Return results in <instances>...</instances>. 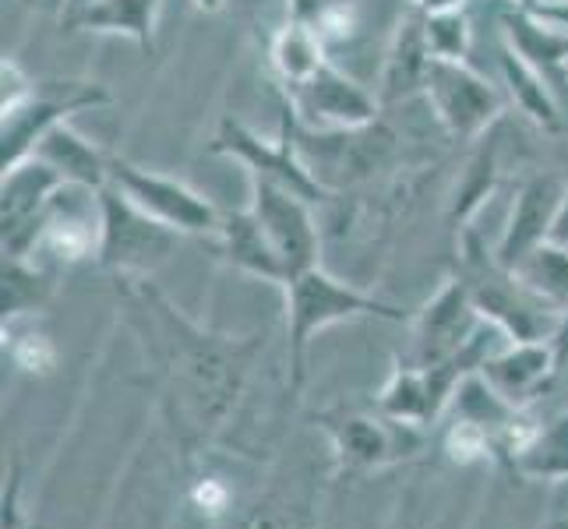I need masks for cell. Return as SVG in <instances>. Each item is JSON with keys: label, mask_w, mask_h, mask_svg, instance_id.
Here are the masks:
<instances>
[{"label": "cell", "mask_w": 568, "mask_h": 529, "mask_svg": "<svg viewBox=\"0 0 568 529\" xmlns=\"http://www.w3.org/2000/svg\"><path fill=\"white\" fill-rule=\"evenodd\" d=\"M4 349L26 375H50L57 360H61L57 343L47 336V332H36L22 322H4Z\"/></svg>", "instance_id": "obj_26"}, {"label": "cell", "mask_w": 568, "mask_h": 529, "mask_svg": "<svg viewBox=\"0 0 568 529\" xmlns=\"http://www.w3.org/2000/svg\"><path fill=\"white\" fill-rule=\"evenodd\" d=\"M290 110L301 113L304 121L318 124L325 131H357L378 124L382 100H375L364 85H357L346 71L332 64V57L318 68V74L301 89L286 92Z\"/></svg>", "instance_id": "obj_13"}, {"label": "cell", "mask_w": 568, "mask_h": 529, "mask_svg": "<svg viewBox=\"0 0 568 529\" xmlns=\"http://www.w3.org/2000/svg\"><path fill=\"white\" fill-rule=\"evenodd\" d=\"M233 529H293V522L286 516H276V512H251L247 519H241Z\"/></svg>", "instance_id": "obj_33"}, {"label": "cell", "mask_w": 568, "mask_h": 529, "mask_svg": "<svg viewBox=\"0 0 568 529\" xmlns=\"http://www.w3.org/2000/svg\"><path fill=\"white\" fill-rule=\"evenodd\" d=\"M212 244L233 268H241V272H247V276L283 289L286 272H283V265L276 258V251H272V244L265 241L258 220H254L247 208L244 212H226L223 226L212 237Z\"/></svg>", "instance_id": "obj_20"}, {"label": "cell", "mask_w": 568, "mask_h": 529, "mask_svg": "<svg viewBox=\"0 0 568 529\" xmlns=\"http://www.w3.org/2000/svg\"><path fill=\"white\" fill-rule=\"evenodd\" d=\"M226 501H230V491L220 480H202L199 487H194V505H199L202 512H209V516L223 512Z\"/></svg>", "instance_id": "obj_30"}, {"label": "cell", "mask_w": 568, "mask_h": 529, "mask_svg": "<svg viewBox=\"0 0 568 529\" xmlns=\"http://www.w3.org/2000/svg\"><path fill=\"white\" fill-rule=\"evenodd\" d=\"M547 529H568V519H558V522H551Z\"/></svg>", "instance_id": "obj_39"}, {"label": "cell", "mask_w": 568, "mask_h": 529, "mask_svg": "<svg viewBox=\"0 0 568 529\" xmlns=\"http://www.w3.org/2000/svg\"><path fill=\"white\" fill-rule=\"evenodd\" d=\"M32 155L61 173L64 184H82L92 191H103L110 184V152L78 134L71 124H57L50 134H43Z\"/></svg>", "instance_id": "obj_19"}, {"label": "cell", "mask_w": 568, "mask_h": 529, "mask_svg": "<svg viewBox=\"0 0 568 529\" xmlns=\"http://www.w3.org/2000/svg\"><path fill=\"white\" fill-rule=\"evenodd\" d=\"M501 71L508 92H513L516 106L530 116V121L544 131H561L565 128V103L558 100V92L547 85V78L526 61L519 50L505 43L501 50Z\"/></svg>", "instance_id": "obj_22"}, {"label": "cell", "mask_w": 568, "mask_h": 529, "mask_svg": "<svg viewBox=\"0 0 568 529\" xmlns=\"http://www.w3.org/2000/svg\"><path fill=\"white\" fill-rule=\"evenodd\" d=\"M194 8L205 11V14H215V11L223 8V0H194Z\"/></svg>", "instance_id": "obj_38"}, {"label": "cell", "mask_w": 568, "mask_h": 529, "mask_svg": "<svg viewBox=\"0 0 568 529\" xmlns=\"http://www.w3.org/2000/svg\"><path fill=\"white\" fill-rule=\"evenodd\" d=\"M555 353H558V364L565 367L568 364V307L561 311V322H558V332H555Z\"/></svg>", "instance_id": "obj_35"}, {"label": "cell", "mask_w": 568, "mask_h": 529, "mask_svg": "<svg viewBox=\"0 0 568 529\" xmlns=\"http://www.w3.org/2000/svg\"><path fill=\"white\" fill-rule=\"evenodd\" d=\"M487 332V322L477 315L466 286L453 276L430 297L414 318V343H409L406 364L435 367L466 353Z\"/></svg>", "instance_id": "obj_12"}, {"label": "cell", "mask_w": 568, "mask_h": 529, "mask_svg": "<svg viewBox=\"0 0 568 529\" xmlns=\"http://www.w3.org/2000/svg\"><path fill=\"white\" fill-rule=\"evenodd\" d=\"M92 4V0H61V26L68 22V18H74L78 11H85Z\"/></svg>", "instance_id": "obj_36"}, {"label": "cell", "mask_w": 568, "mask_h": 529, "mask_svg": "<svg viewBox=\"0 0 568 529\" xmlns=\"http://www.w3.org/2000/svg\"><path fill=\"white\" fill-rule=\"evenodd\" d=\"M315 420L332 438V448H336V459L343 469H388L396 462L414 459L424 445L420 427L388 417L378 406H336L322 409Z\"/></svg>", "instance_id": "obj_6"}, {"label": "cell", "mask_w": 568, "mask_h": 529, "mask_svg": "<svg viewBox=\"0 0 568 529\" xmlns=\"http://www.w3.org/2000/svg\"><path fill=\"white\" fill-rule=\"evenodd\" d=\"M178 230L152 220L116 187L106 184L100 191V251H95V262L113 279H149L178 251Z\"/></svg>", "instance_id": "obj_4"}, {"label": "cell", "mask_w": 568, "mask_h": 529, "mask_svg": "<svg viewBox=\"0 0 568 529\" xmlns=\"http://www.w3.org/2000/svg\"><path fill=\"white\" fill-rule=\"evenodd\" d=\"M558 353L551 339H537V343H508L498 346L491 357L480 364L477 375L491 385L498 399H505L516 409H530L551 382L558 378Z\"/></svg>", "instance_id": "obj_16"}, {"label": "cell", "mask_w": 568, "mask_h": 529, "mask_svg": "<svg viewBox=\"0 0 568 529\" xmlns=\"http://www.w3.org/2000/svg\"><path fill=\"white\" fill-rule=\"evenodd\" d=\"M286 360H290V388H304V364L311 339L328 325L354 322V318H382V322H406V311L378 301L375 293H364L336 279L322 265L297 272L286 286Z\"/></svg>", "instance_id": "obj_2"}, {"label": "cell", "mask_w": 568, "mask_h": 529, "mask_svg": "<svg viewBox=\"0 0 568 529\" xmlns=\"http://www.w3.org/2000/svg\"><path fill=\"white\" fill-rule=\"evenodd\" d=\"M424 35H427L430 57H442V61H466V50H469V22H466L463 8L459 11L424 14Z\"/></svg>", "instance_id": "obj_28"}, {"label": "cell", "mask_w": 568, "mask_h": 529, "mask_svg": "<svg viewBox=\"0 0 568 529\" xmlns=\"http://www.w3.org/2000/svg\"><path fill=\"white\" fill-rule=\"evenodd\" d=\"M498 181V163H495V149H480L474 160H469L463 181L456 187V202H453V223H459V230H466L463 223L480 208V202L495 191Z\"/></svg>", "instance_id": "obj_27"}, {"label": "cell", "mask_w": 568, "mask_h": 529, "mask_svg": "<svg viewBox=\"0 0 568 529\" xmlns=\"http://www.w3.org/2000/svg\"><path fill=\"white\" fill-rule=\"evenodd\" d=\"M325 61H328L325 39L307 22H297V18H290V22L272 35V43H268V64H272V71H276L280 85L286 92L311 82Z\"/></svg>", "instance_id": "obj_21"}, {"label": "cell", "mask_w": 568, "mask_h": 529, "mask_svg": "<svg viewBox=\"0 0 568 529\" xmlns=\"http://www.w3.org/2000/svg\"><path fill=\"white\" fill-rule=\"evenodd\" d=\"M247 212L258 220L265 241L272 244V251H276V258L286 272V283L297 276V272L318 265L322 233H318V220H315V205L307 199L293 194L283 184L254 176Z\"/></svg>", "instance_id": "obj_10"}, {"label": "cell", "mask_w": 568, "mask_h": 529, "mask_svg": "<svg viewBox=\"0 0 568 529\" xmlns=\"http://www.w3.org/2000/svg\"><path fill=\"white\" fill-rule=\"evenodd\" d=\"M110 92L95 82H39L26 103L4 110L0 121V170L29 160L57 124H68L74 113L106 106Z\"/></svg>", "instance_id": "obj_8"}, {"label": "cell", "mask_w": 568, "mask_h": 529, "mask_svg": "<svg viewBox=\"0 0 568 529\" xmlns=\"http://www.w3.org/2000/svg\"><path fill=\"white\" fill-rule=\"evenodd\" d=\"M534 11L544 18V22H551L558 29H568V0H547V4H540Z\"/></svg>", "instance_id": "obj_34"}, {"label": "cell", "mask_w": 568, "mask_h": 529, "mask_svg": "<svg viewBox=\"0 0 568 529\" xmlns=\"http://www.w3.org/2000/svg\"><path fill=\"white\" fill-rule=\"evenodd\" d=\"M568 32V29H565ZM565 85H568V53H565Z\"/></svg>", "instance_id": "obj_40"}, {"label": "cell", "mask_w": 568, "mask_h": 529, "mask_svg": "<svg viewBox=\"0 0 568 529\" xmlns=\"http://www.w3.org/2000/svg\"><path fill=\"white\" fill-rule=\"evenodd\" d=\"M286 4H290V18H297V22L315 26L325 11L339 8V4H349V0H286Z\"/></svg>", "instance_id": "obj_31"}, {"label": "cell", "mask_w": 568, "mask_h": 529, "mask_svg": "<svg viewBox=\"0 0 568 529\" xmlns=\"http://www.w3.org/2000/svg\"><path fill=\"white\" fill-rule=\"evenodd\" d=\"M212 152L226 155V160H233V163H241L251 173V181L254 176H262V181L283 184L293 194L307 199L311 205L328 199V187L318 181L315 173H311V166L304 163V155L297 149V131H293L290 106L283 116V131L276 134V139H265V134H258L251 124H244L241 116L226 113L220 121V128H215Z\"/></svg>", "instance_id": "obj_5"}, {"label": "cell", "mask_w": 568, "mask_h": 529, "mask_svg": "<svg viewBox=\"0 0 568 529\" xmlns=\"http://www.w3.org/2000/svg\"><path fill=\"white\" fill-rule=\"evenodd\" d=\"M424 95L445 134L456 142H477L501 116L498 89L466 61H442V57H435L424 78Z\"/></svg>", "instance_id": "obj_9"}, {"label": "cell", "mask_w": 568, "mask_h": 529, "mask_svg": "<svg viewBox=\"0 0 568 529\" xmlns=\"http://www.w3.org/2000/svg\"><path fill=\"white\" fill-rule=\"evenodd\" d=\"M64 187L61 173L39 155L14 163L0 181V226H4V258H32L43 233L53 194Z\"/></svg>", "instance_id": "obj_11"}, {"label": "cell", "mask_w": 568, "mask_h": 529, "mask_svg": "<svg viewBox=\"0 0 568 529\" xmlns=\"http://www.w3.org/2000/svg\"><path fill=\"white\" fill-rule=\"evenodd\" d=\"M163 0H92L85 11L68 18L64 29L89 35H121L142 50L155 47V22H160Z\"/></svg>", "instance_id": "obj_18"}, {"label": "cell", "mask_w": 568, "mask_h": 529, "mask_svg": "<svg viewBox=\"0 0 568 529\" xmlns=\"http://www.w3.org/2000/svg\"><path fill=\"white\" fill-rule=\"evenodd\" d=\"M555 241L568 244V202H565V212H561V220H558V226H555Z\"/></svg>", "instance_id": "obj_37"}, {"label": "cell", "mask_w": 568, "mask_h": 529, "mask_svg": "<svg viewBox=\"0 0 568 529\" xmlns=\"http://www.w3.org/2000/svg\"><path fill=\"white\" fill-rule=\"evenodd\" d=\"M516 8H526V11H534L540 4H547V0H513ZM414 8L424 11V14H438V11H459L463 8V0H414Z\"/></svg>", "instance_id": "obj_32"}, {"label": "cell", "mask_w": 568, "mask_h": 529, "mask_svg": "<svg viewBox=\"0 0 568 529\" xmlns=\"http://www.w3.org/2000/svg\"><path fill=\"white\" fill-rule=\"evenodd\" d=\"M39 82H32V78L26 74V68L14 61V57H4L0 61V113L18 106V103H26L29 95L36 92Z\"/></svg>", "instance_id": "obj_29"}, {"label": "cell", "mask_w": 568, "mask_h": 529, "mask_svg": "<svg viewBox=\"0 0 568 529\" xmlns=\"http://www.w3.org/2000/svg\"><path fill=\"white\" fill-rule=\"evenodd\" d=\"M131 328L163 382L181 445L212 441L226 427L251 378L262 336H226L202 328L149 279H116Z\"/></svg>", "instance_id": "obj_1"}, {"label": "cell", "mask_w": 568, "mask_h": 529, "mask_svg": "<svg viewBox=\"0 0 568 529\" xmlns=\"http://www.w3.org/2000/svg\"><path fill=\"white\" fill-rule=\"evenodd\" d=\"M110 187H116L128 202H134L142 212H149L152 220L166 223L178 233L212 241L223 226V212L215 208L205 194L178 181V176L145 170L131 160H121V155H110Z\"/></svg>", "instance_id": "obj_7"}, {"label": "cell", "mask_w": 568, "mask_h": 529, "mask_svg": "<svg viewBox=\"0 0 568 529\" xmlns=\"http://www.w3.org/2000/svg\"><path fill=\"white\" fill-rule=\"evenodd\" d=\"M430 50H427V35H424V14L414 8V14L403 18V26L396 29L388 57H385V71H382V103H403L409 95L424 92V78L430 68Z\"/></svg>", "instance_id": "obj_17"}, {"label": "cell", "mask_w": 568, "mask_h": 529, "mask_svg": "<svg viewBox=\"0 0 568 529\" xmlns=\"http://www.w3.org/2000/svg\"><path fill=\"white\" fill-rule=\"evenodd\" d=\"M53 283L39 272L32 258H4V322H22L26 315L43 311Z\"/></svg>", "instance_id": "obj_25"}, {"label": "cell", "mask_w": 568, "mask_h": 529, "mask_svg": "<svg viewBox=\"0 0 568 529\" xmlns=\"http://www.w3.org/2000/svg\"><path fill=\"white\" fill-rule=\"evenodd\" d=\"M456 279L466 286L477 315L495 325L508 343H537L555 339L561 315L555 307L537 301L530 289L519 283V276L508 265L498 262L495 247L487 251L477 230H463L459 241V272Z\"/></svg>", "instance_id": "obj_3"}, {"label": "cell", "mask_w": 568, "mask_h": 529, "mask_svg": "<svg viewBox=\"0 0 568 529\" xmlns=\"http://www.w3.org/2000/svg\"><path fill=\"white\" fill-rule=\"evenodd\" d=\"M513 474L526 480H568V414L537 424L534 438L513 459Z\"/></svg>", "instance_id": "obj_24"}, {"label": "cell", "mask_w": 568, "mask_h": 529, "mask_svg": "<svg viewBox=\"0 0 568 529\" xmlns=\"http://www.w3.org/2000/svg\"><path fill=\"white\" fill-rule=\"evenodd\" d=\"M95 251H100V191L64 184L50 202L36 254L57 265H78L95 258Z\"/></svg>", "instance_id": "obj_15"}, {"label": "cell", "mask_w": 568, "mask_h": 529, "mask_svg": "<svg viewBox=\"0 0 568 529\" xmlns=\"http://www.w3.org/2000/svg\"><path fill=\"white\" fill-rule=\"evenodd\" d=\"M50 4H57V11H61V0H50Z\"/></svg>", "instance_id": "obj_41"}, {"label": "cell", "mask_w": 568, "mask_h": 529, "mask_svg": "<svg viewBox=\"0 0 568 529\" xmlns=\"http://www.w3.org/2000/svg\"><path fill=\"white\" fill-rule=\"evenodd\" d=\"M568 202V181L558 173H534L516 191V205L508 212V223L495 244L498 262L513 268L523 254H530L537 244L555 241V226Z\"/></svg>", "instance_id": "obj_14"}, {"label": "cell", "mask_w": 568, "mask_h": 529, "mask_svg": "<svg viewBox=\"0 0 568 529\" xmlns=\"http://www.w3.org/2000/svg\"><path fill=\"white\" fill-rule=\"evenodd\" d=\"M513 272L537 301L555 307L558 315L568 307V244L544 241L530 254H523Z\"/></svg>", "instance_id": "obj_23"}]
</instances>
